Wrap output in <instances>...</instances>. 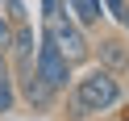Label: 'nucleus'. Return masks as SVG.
<instances>
[{
  "label": "nucleus",
  "mask_w": 129,
  "mask_h": 121,
  "mask_svg": "<svg viewBox=\"0 0 129 121\" xmlns=\"http://www.w3.org/2000/svg\"><path fill=\"white\" fill-rule=\"evenodd\" d=\"M112 104H121V79L104 67H92L71 84V100H67V117L71 121H87L96 113H108Z\"/></svg>",
  "instance_id": "nucleus-1"
},
{
  "label": "nucleus",
  "mask_w": 129,
  "mask_h": 121,
  "mask_svg": "<svg viewBox=\"0 0 129 121\" xmlns=\"http://www.w3.org/2000/svg\"><path fill=\"white\" fill-rule=\"evenodd\" d=\"M42 34H46V38L54 42V50H58L62 59L71 63V67H75V63H87V59H92V42H87V34H83V29H79L75 21L67 17V13L50 17Z\"/></svg>",
  "instance_id": "nucleus-2"
},
{
  "label": "nucleus",
  "mask_w": 129,
  "mask_h": 121,
  "mask_svg": "<svg viewBox=\"0 0 129 121\" xmlns=\"http://www.w3.org/2000/svg\"><path fill=\"white\" fill-rule=\"evenodd\" d=\"M34 71H38V79H42L50 92H67L71 84H75V67H71L67 59H62L58 50H54V42L50 38H38V50H34Z\"/></svg>",
  "instance_id": "nucleus-3"
},
{
  "label": "nucleus",
  "mask_w": 129,
  "mask_h": 121,
  "mask_svg": "<svg viewBox=\"0 0 129 121\" xmlns=\"http://www.w3.org/2000/svg\"><path fill=\"white\" fill-rule=\"evenodd\" d=\"M92 54L100 59V67H104V71H112V75L129 71V46H125V38H117V34H104L100 42L92 46Z\"/></svg>",
  "instance_id": "nucleus-4"
},
{
  "label": "nucleus",
  "mask_w": 129,
  "mask_h": 121,
  "mask_svg": "<svg viewBox=\"0 0 129 121\" xmlns=\"http://www.w3.org/2000/svg\"><path fill=\"white\" fill-rule=\"evenodd\" d=\"M58 13H67L79 29H92V25H100V21H104L100 0H62V9H58Z\"/></svg>",
  "instance_id": "nucleus-5"
},
{
  "label": "nucleus",
  "mask_w": 129,
  "mask_h": 121,
  "mask_svg": "<svg viewBox=\"0 0 129 121\" xmlns=\"http://www.w3.org/2000/svg\"><path fill=\"white\" fill-rule=\"evenodd\" d=\"M34 50H38L34 29H29L25 21H13V38H9V54H4V59H9V63H17V59H34Z\"/></svg>",
  "instance_id": "nucleus-6"
},
{
  "label": "nucleus",
  "mask_w": 129,
  "mask_h": 121,
  "mask_svg": "<svg viewBox=\"0 0 129 121\" xmlns=\"http://www.w3.org/2000/svg\"><path fill=\"white\" fill-rule=\"evenodd\" d=\"M13 104H17V84H13L9 59L0 54V113H13Z\"/></svg>",
  "instance_id": "nucleus-7"
},
{
  "label": "nucleus",
  "mask_w": 129,
  "mask_h": 121,
  "mask_svg": "<svg viewBox=\"0 0 129 121\" xmlns=\"http://www.w3.org/2000/svg\"><path fill=\"white\" fill-rule=\"evenodd\" d=\"M100 9H104V17H117L121 21V13L129 9V0H100Z\"/></svg>",
  "instance_id": "nucleus-8"
},
{
  "label": "nucleus",
  "mask_w": 129,
  "mask_h": 121,
  "mask_svg": "<svg viewBox=\"0 0 129 121\" xmlns=\"http://www.w3.org/2000/svg\"><path fill=\"white\" fill-rule=\"evenodd\" d=\"M9 38H13V21L0 13V54H9Z\"/></svg>",
  "instance_id": "nucleus-9"
},
{
  "label": "nucleus",
  "mask_w": 129,
  "mask_h": 121,
  "mask_svg": "<svg viewBox=\"0 0 129 121\" xmlns=\"http://www.w3.org/2000/svg\"><path fill=\"white\" fill-rule=\"evenodd\" d=\"M121 25H125V34H129V9H125V13H121Z\"/></svg>",
  "instance_id": "nucleus-10"
}]
</instances>
